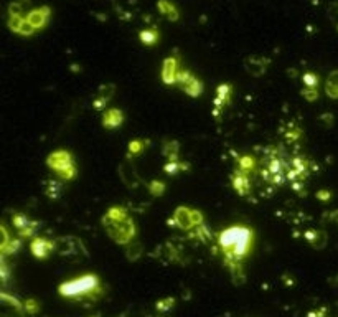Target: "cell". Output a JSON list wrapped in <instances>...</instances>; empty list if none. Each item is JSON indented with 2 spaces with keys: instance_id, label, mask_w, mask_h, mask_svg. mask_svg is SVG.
Listing matches in <instances>:
<instances>
[{
  "instance_id": "obj_25",
  "label": "cell",
  "mask_w": 338,
  "mask_h": 317,
  "mask_svg": "<svg viewBox=\"0 0 338 317\" xmlns=\"http://www.w3.org/2000/svg\"><path fill=\"white\" fill-rule=\"evenodd\" d=\"M236 168H241V171H244L247 174H253L254 171H258L259 168V164L258 160H256L253 156H239L236 159Z\"/></svg>"
},
{
  "instance_id": "obj_30",
  "label": "cell",
  "mask_w": 338,
  "mask_h": 317,
  "mask_svg": "<svg viewBox=\"0 0 338 317\" xmlns=\"http://www.w3.org/2000/svg\"><path fill=\"white\" fill-rule=\"evenodd\" d=\"M305 240L310 243L313 248H317V249H322V245H320L319 241H322L323 245H327V235L323 233V231H317V230H308L305 233Z\"/></svg>"
},
{
  "instance_id": "obj_7",
  "label": "cell",
  "mask_w": 338,
  "mask_h": 317,
  "mask_svg": "<svg viewBox=\"0 0 338 317\" xmlns=\"http://www.w3.org/2000/svg\"><path fill=\"white\" fill-rule=\"evenodd\" d=\"M310 175V162L302 156H296L289 160V168H287V180L292 182L294 188H299L304 185L307 177Z\"/></svg>"
},
{
  "instance_id": "obj_23",
  "label": "cell",
  "mask_w": 338,
  "mask_h": 317,
  "mask_svg": "<svg viewBox=\"0 0 338 317\" xmlns=\"http://www.w3.org/2000/svg\"><path fill=\"white\" fill-rule=\"evenodd\" d=\"M188 238L193 240V241L207 243L211 238V231H210V228L207 226V223H203V225H198L196 228H193L192 231H188Z\"/></svg>"
},
{
  "instance_id": "obj_17",
  "label": "cell",
  "mask_w": 338,
  "mask_h": 317,
  "mask_svg": "<svg viewBox=\"0 0 338 317\" xmlns=\"http://www.w3.org/2000/svg\"><path fill=\"white\" fill-rule=\"evenodd\" d=\"M119 175H121V180L126 183L127 187H137L139 182H141V177H139V174L136 172V167L130 162L129 157L126 162H122V164L119 165Z\"/></svg>"
},
{
  "instance_id": "obj_4",
  "label": "cell",
  "mask_w": 338,
  "mask_h": 317,
  "mask_svg": "<svg viewBox=\"0 0 338 317\" xmlns=\"http://www.w3.org/2000/svg\"><path fill=\"white\" fill-rule=\"evenodd\" d=\"M102 226H104L109 238L114 243H117V245L126 246L130 241H134L137 237V226H136L134 218L130 215L121 217V218H111L104 215L102 217Z\"/></svg>"
},
{
  "instance_id": "obj_6",
  "label": "cell",
  "mask_w": 338,
  "mask_h": 317,
  "mask_svg": "<svg viewBox=\"0 0 338 317\" xmlns=\"http://www.w3.org/2000/svg\"><path fill=\"white\" fill-rule=\"evenodd\" d=\"M203 223H205L203 213L200 210L190 208V206H178V208L173 212L172 218L168 220V225L170 226L178 228V230H183L187 233Z\"/></svg>"
},
{
  "instance_id": "obj_15",
  "label": "cell",
  "mask_w": 338,
  "mask_h": 317,
  "mask_svg": "<svg viewBox=\"0 0 338 317\" xmlns=\"http://www.w3.org/2000/svg\"><path fill=\"white\" fill-rule=\"evenodd\" d=\"M51 18V10L50 7H38V9H33L32 12H28L27 20L30 22V25L35 28V32L43 30L48 22Z\"/></svg>"
},
{
  "instance_id": "obj_22",
  "label": "cell",
  "mask_w": 338,
  "mask_h": 317,
  "mask_svg": "<svg viewBox=\"0 0 338 317\" xmlns=\"http://www.w3.org/2000/svg\"><path fill=\"white\" fill-rule=\"evenodd\" d=\"M190 171V164L182 159L177 160H167V164L164 165V172L167 175H177L180 172H187Z\"/></svg>"
},
{
  "instance_id": "obj_21",
  "label": "cell",
  "mask_w": 338,
  "mask_h": 317,
  "mask_svg": "<svg viewBox=\"0 0 338 317\" xmlns=\"http://www.w3.org/2000/svg\"><path fill=\"white\" fill-rule=\"evenodd\" d=\"M63 180H47L45 182V187H43V192L45 195L51 200H58L63 194Z\"/></svg>"
},
{
  "instance_id": "obj_31",
  "label": "cell",
  "mask_w": 338,
  "mask_h": 317,
  "mask_svg": "<svg viewBox=\"0 0 338 317\" xmlns=\"http://www.w3.org/2000/svg\"><path fill=\"white\" fill-rule=\"evenodd\" d=\"M147 188H149L152 197H162L165 194V183L162 180H152L149 185H147Z\"/></svg>"
},
{
  "instance_id": "obj_36",
  "label": "cell",
  "mask_w": 338,
  "mask_h": 317,
  "mask_svg": "<svg viewBox=\"0 0 338 317\" xmlns=\"http://www.w3.org/2000/svg\"><path fill=\"white\" fill-rule=\"evenodd\" d=\"M173 299H170L168 298L167 301H160L159 304H157V309H160V311H165V309H170L172 306H173Z\"/></svg>"
},
{
  "instance_id": "obj_33",
  "label": "cell",
  "mask_w": 338,
  "mask_h": 317,
  "mask_svg": "<svg viewBox=\"0 0 338 317\" xmlns=\"http://www.w3.org/2000/svg\"><path fill=\"white\" fill-rule=\"evenodd\" d=\"M305 88H319V76L315 73H305L302 76Z\"/></svg>"
},
{
  "instance_id": "obj_2",
  "label": "cell",
  "mask_w": 338,
  "mask_h": 317,
  "mask_svg": "<svg viewBox=\"0 0 338 317\" xmlns=\"http://www.w3.org/2000/svg\"><path fill=\"white\" fill-rule=\"evenodd\" d=\"M289 160L281 147H267L259 164V174L264 182L274 187L284 185V182L287 180Z\"/></svg>"
},
{
  "instance_id": "obj_19",
  "label": "cell",
  "mask_w": 338,
  "mask_h": 317,
  "mask_svg": "<svg viewBox=\"0 0 338 317\" xmlns=\"http://www.w3.org/2000/svg\"><path fill=\"white\" fill-rule=\"evenodd\" d=\"M21 248V238H12L9 231H7V226L2 225V256H9V255H15L18 249Z\"/></svg>"
},
{
  "instance_id": "obj_28",
  "label": "cell",
  "mask_w": 338,
  "mask_h": 317,
  "mask_svg": "<svg viewBox=\"0 0 338 317\" xmlns=\"http://www.w3.org/2000/svg\"><path fill=\"white\" fill-rule=\"evenodd\" d=\"M139 38H141L142 45L152 47V45H155V43L159 41L160 33H159L157 28H145V30H142L141 35H139Z\"/></svg>"
},
{
  "instance_id": "obj_24",
  "label": "cell",
  "mask_w": 338,
  "mask_h": 317,
  "mask_svg": "<svg viewBox=\"0 0 338 317\" xmlns=\"http://www.w3.org/2000/svg\"><path fill=\"white\" fill-rule=\"evenodd\" d=\"M247 65H253V66H246L247 71L251 73L253 76H261V75H264V71H266V68H267L266 66L267 60H264V58H261V56H253V58H249Z\"/></svg>"
},
{
  "instance_id": "obj_16",
  "label": "cell",
  "mask_w": 338,
  "mask_h": 317,
  "mask_svg": "<svg viewBox=\"0 0 338 317\" xmlns=\"http://www.w3.org/2000/svg\"><path fill=\"white\" fill-rule=\"evenodd\" d=\"M114 90H116L114 84H102L93 99V108L96 109V111H106L107 109L106 106L109 104V101H111L114 96Z\"/></svg>"
},
{
  "instance_id": "obj_1",
  "label": "cell",
  "mask_w": 338,
  "mask_h": 317,
  "mask_svg": "<svg viewBox=\"0 0 338 317\" xmlns=\"http://www.w3.org/2000/svg\"><path fill=\"white\" fill-rule=\"evenodd\" d=\"M254 231L244 225L228 226L218 235V246L221 249L223 263L230 269L233 281L244 283V261L251 255Z\"/></svg>"
},
{
  "instance_id": "obj_35",
  "label": "cell",
  "mask_w": 338,
  "mask_h": 317,
  "mask_svg": "<svg viewBox=\"0 0 338 317\" xmlns=\"http://www.w3.org/2000/svg\"><path fill=\"white\" fill-rule=\"evenodd\" d=\"M302 96L308 102L319 99V88H305V90L302 91Z\"/></svg>"
},
{
  "instance_id": "obj_34",
  "label": "cell",
  "mask_w": 338,
  "mask_h": 317,
  "mask_svg": "<svg viewBox=\"0 0 338 317\" xmlns=\"http://www.w3.org/2000/svg\"><path fill=\"white\" fill-rule=\"evenodd\" d=\"M24 311L27 314H36L40 311V304L33 299H28V301H25V304H24Z\"/></svg>"
},
{
  "instance_id": "obj_18",
  "label": "cell",
  "mask_w": 338,
  "mask_h": 317,
  "mask_svg": "<svg viewBox=\"0 0 338 317\" xmlns=\"http://www.w3.org/2000/svg\"><path fill=\"white\" fill-rule=\"evenodd\" d=\"M124 122V113L117 108H107L104 113H102V128H106L109 131H114L117 128H121Z\"/></svg>"
},
{
  "instance_id": "obj_20",
  "label": "cell",
  "mask_w": 338,
  "mask_h": 317,
  "mask_svg": "<svg viewBox=\"0 0 338 317\" xmlns=\"http://www.w3.org/2000/svg\"><path fill=\"white\" fill-rule=\"evenodd\" d=\"M157 9H159V12L162 13V15H164L167 20H170V22H177L180 18L178 9L175 7V4L170 2V0H159Z\"/></svg>"
},
{
  "instance_id": "obj_27",
  "label": "cell",
  "mask_w": 338,
  "mask_h": 317,
  "mask_svg": "<svg viewBox=\"0 0 338 317\" xmlns=\"http://www.w3.org/2000/svg\"><path fill=\"white\" fill-rule=\"evenodd\" d=\"M150 141H145V139H136V141H130L127 147V157H137L149 147Z\"/></svg>"
},
{
  "instance_id": "obj_11",
  "label": "cell",
  "mask_w": 338,
  "mask_h": 317,
  "mask_svg": "<svg viewBox=\"0 0 338 317\" xmlns=\"http://www.w3.org/2000/svg\"><path fill=\"white\" fill-rule=\"evenodd\" d=\"M180 56L178 55H172L164 60L160 68V79L164 81L168 86H175L177 84V78L180 73Z\"/></svg>"
},
{
  "instance_id": "obj_3",
  "label": "cell",
  "mask_w": 338,
  "mask_h": 317,
  "mask_svg": "<svg viewBox=\"0 0 338 317\" xmlns=\"http://www.w3.org/2000/svg\"><path fill=\"white\" fill-rule=\"evenodd\" d=\"M58 291H60L61 298L71 301H81V299L96 301L104 292L102 284L96 274H84L75 279H70V281H64L58 287Z\"/></svg>"
},
{
  "instance_id": "obj_29",
  "label": "cell",
  "mask_w": 338,
  "mask_h": 317,
  "mask_svg": "<svg viewBox=\"0 0 338 317\" xmlns=\"http://www.w3.org/2000/svg\"><path fill=\"white\" fill-rule=\"evenodd\" d=\"M325 93L328 98L338 99V71H332L325 83Z\"/></svg>"
},
{
  "instance_id": "obj_8",
  "label": "cell",
  "mask_w": 338,
  "mask_h": 317,
  "mask_svg": "<svg viewBox=\"0 0 338 317\" xmlns=\"http://www.w3.org/2000/svg\"><path fill=\"white\" fill-rule=\"evenodd\" d=\"M12 225L13 228L17 230L18 237L21 240H30V238H35L36 233L40 230V223L36 222V220H32L28 215L21 212H15L12 215Z\"/></svg>"
},
{
  "instance_id": "obj_32",
  "label": "cell",
  "mask_w": 338,
  "mask_h": 317,
  "mask_svg": "<svg viewBox=\"0 0 338 317\" xmlns=\"http://www.w3.org/2000/svg\"><path fill=\"white\" fill-rule=\"evenodd\" d=\"M284 134H285V137H287L289 142H296L300 139V136H302V129L296 126V124H289V129L285 131Z\"/></svg>"
},
{
  "instance_id": "obj_26",
  "label": "cell",
  "mask_w": 338,
  "mask_h": 317,
  "mask_svg": "<svg viewBox=\"0 0 338 317\" xmlns=\"http://www.w3.org/2000/svg\"><path fill=\"white\" fill-rule=\"evenodd\" d=\"M162 156L167 160H177L180 159V145L177 141H167L162 147Z\"/></svg>"
},
{
  "instance_id": "obj_14",
  "label": "cell",
  "mask_w": 338,
  "mask_h": 317,
  "mask_svg": "<svg viewBox=\"0 0 338 317\" xmlns=\"http://www.w3.org/2000/svg\"><path fill=\"white\" fill-rule=\"evenodd\" d=\"M55 248H56V243L45 237H35L32 238V243H30V251L35 258H38V260H47V258L55 251Z\"/></svg>"
},
{
  "instance_id": "obj_9",
  "label": "cell",
  "mask_w": 338,
  "mask_h": 317,
  "mask_svg": "<svg viewBox=\"0 0 338 317\" xmlns=\"http://www.w3.org/2000/svg\"><path fill=\"white\" fill-rule=\"evenodd\" d=\"M182 90L185 94H188L190 98H200L203 94L205 86L201 83V79H198L192 71L188 70H180L178 78H177V84H175Z\"/></svg>"
},
{
  "instance_id": "obj_13",
  "label": "cell",
  "mask_w": 338,
  "mask_h": 317,
  "mask_svg": "<svg viewBox=\"0 0 338 317\" xmlns=\"http://www.w3.org/2000/svg\"><path fill=\"white\" fill-rule=\"evenodd\" d=\"M251 174H247L241 168H236L231 175V185L234 188V192L239 195V197H247L251 195V190H253V183H251Z\"/></svg>"
},
{
  "instance_id": "obj_10",
  "label": "cell",
  "mask_w": 338,
  "mask_h": 317,
  "mask_svg": "<svg viewBox=\"0 0 338 317\" xmlns=\"http://www.w3.org/2000/svg\"><path fill=\"white\" fill-rule=\"evenodd\" d=\"M9 28L20 36H32L35 33V28L27 20V15L18 12V5H10V15H9Z\"/></svg>"
},
{
  "instance_id": "obj_12",
  "label": "cell",
  "mask_w": 338,
  "mask_h": 317,
  "mask_svg": "<svg viewBox=\"0 0 338 317\" xmlns=\"http://www.w3.org/2000/svg\"><path fill=\"white\" fill-rule=\"evenodd\" d=\"M231 98H233V86L230 83L219 84L218 90H216L215 99H213V111H211L216 119L223 114L224 108L231 102Z\"/></svg>"
},
{
  "instance_id": "obj_5",
  "label": "cell",
  "mask_w": 338,
  "mask_h": 317,
  "mask_svg": "<svg viewBox=\"0 0 338 317\" xmlns=\"http://www.w3.org/2000/svg\"><path fill=\"white\" fill-rule=\"evenodd\" d=\"M47 167L50 171H53L58 179L63 182H71L76 179L78 175V167L73 156L64 149H58L51 152L47 159Z\"/></svg>"
}]
</instances>
